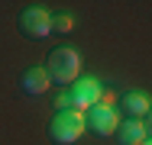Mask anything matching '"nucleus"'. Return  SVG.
Segmentation results:
<instances>
[{
    "mask_svg": "<svg viewBox=\"0 0 152 145\" xmlns=\"http://www.w3.org/2000/svg\"><path fill=\"white\" fill-rule=\"evenodd\" d=\"M78 71H81V55L68 45L61 49H52L49 52V61H45V74L52 84H61V87H71L78 81Z\"/></svg>",
    "mask_w": 152,
    "mask_h": 145,
    "instance_id": "nucleus-1",
    "label": "nucleus"
},
{
    "mask_svg": "<svg viewBox=\"0 0 152 145\" xmlns=\"http://www.w3.org/2000/svg\"><path fill=\"white\" fill-rule=\"evenodd\" d=\"M81 132H84V119H81V113H75V110H61L49 123V139L55 145H75L81 139Z\"/></svg>",
    "mask_w": 152,
    "mask_h": 145,
    "instance_id": "nucleus-2",
    "label": "nucleus"
},
{
    "mask_svg": "<svg viewBox=\"0 0 152 145\" xmlns=\"http://www.w3.org/2000/svg\"><path fill=\"white\" fill-rule=\"evenodd\" d=\"M100 84L97 81H91V78H84V81H75V84L65 90V97H68V107L71 110H91V107H97L100 103Z\"/></svg>",
    "mask_w": 152,
    "mask_h": 145,
    "instance_id": "nucleus-3",
    "label": "nucleus"
},
{
    "mask_svg": "<svg viewBox=\"0 0 152 145\" xmlns=\"http://www.w3.org/2000/svg\"><path fill=\"white\" fill-rule=\"evenodd\" d=\"M16 26H20V32H23L26 39H45V36L52 32V16H49L42 7H26V10L20 13Z\"/></svg>",
    "mask_w": 152,
    "mask_h": 145,
    "instance_id": "nucleus-4",
    "label": "nucleus"
},
{
    "mask_svg": "<svg viewBox=\"0 0 152 145\" xmlns=\"http://www.w3.org/2000/svg\"><path fill=\"white\" fill-rule=\"evenodd\" d=\"M120 126V116L110 103H97L88 110V119H84V129H91L94 136H113Z\"/></svg>",
    "mask_w": 152,
    "mask_h": 145,
    "instance_id": "nucleus-5",
    "label": "nucleus"
},
{
    "mask_svg": "<svg viewBox=\"0 0 152 145\" xmlns=\"http://www.w3.org/2000/svg\"><path fill=\"white\" fill-rule=\"evenodd\" d=\"M113 136H117V145H142V142H146L142 119H123Z\"/></svg>",
    "mask_w": 152,
    "mask_h": 145,
    "instance_id": "nucleus-6",
    "label": "nucleus"
},
{
    "mask_svg": "<svg viewBox=\"0 0 152 145\" xmlns=\"http://www.w3.org/2000/svg\"><path fill=\"white\" fill-rule=\"evenodd\" d=\"M49 74H45V68H29V71H23V78H20V87H23V94H29V97H39V94H45L49 90Z\"/></svg>",
    "mask_w": 152,
    "mask_h": 145,
    "instance_id": "nucleus-7",
    "label": "nucleus"
},
{
    "mask_svg": "<svg viewBox=\"0 0 152 145\" xmlns=\"http://www.w3.org/2000/svg\"><path fill=\"white\" fill-rule=\"evenodd\" d=\"M120 110L126 113V119H142L152 107H149V97H146V94H123L120 97Z\"/></svg>",
    "mask_w": 152,
    "mask_h": 145,
    "instance_id": "nucleus-8",
    "label": "nucleus"
},
{
    "mask_svg": "<svg viewBox=\"0 0 152 145\" xmlns=\"http://www.w3.org/2000/svg\"><path fill=\"white\" fill-rule=\"evenodd\" d=\"M52 29H55V36H68L71 32V16H55L52 20Z\"/></svg>",
    "mask_w": 152,
    "mask_h": 145,
    "instance_id": "nucleus-9",
    "label": "nucleus"
},
{
    "mask_svg": "<svg viewBox=\"0 0 152 145\" xmlns=\"http://www.w3.org/2000/svg\"><path fill=\"white\" fill-rule=\"evenodd\" d=\"M142 129H146V136L152 139V110H149L146 116H142Z\"/></svg>",
    "mask_w": 152,
    "mask_h": 145,
    "instance_id": "nucleus-10",
    "label": "nucleus"
},
{
    "mask_svg": "<svg viewBox=\"0 0 152 145\" xmlns=\"http://www.w3.org/2000/svg\"><path fill=\"white\" fill-rule=\"evenodd\" d=\"M142 145H152V139H146V142H142Z\"/></svg>",
    "mask_w": 152,
    "mask_h": 145,
    "instance_id": "nucleus-11",
    "label": "nucleus"
}]
</instances>
